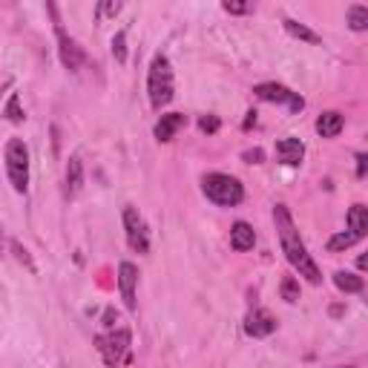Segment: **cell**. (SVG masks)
<instances>
[{"label": "cell", "instance_id": "obj_1", "mask_svg": "<svg viewBox=\"0 0 368 368\" xmlns=\"http://www.w3.org/2000/svg\"><path fill=\"white\" fill-rule=\"evenodd\" d=\"M274 222H277V234H279V245H282V254L285 259L290 262V268L297 270L299 277H305L311 285H322V274L317 262L308 254V247L299 236V230L294 225V216H290V210L285 204H277L274 207Z\"/></svg>", "mask_w": 368, "mask_h": 368}, {"label": "cell", "instance_id": "obj_2", "mask_svg": "<svg viewBox=\"0 0 368 368\" xmlns=\"http://www.w3.org/2000/svg\"><path fill=\"white\" fill-rule=\"evenodd\" d=\"M147 95H150V107L161 112L173 95H176V81H173V67L170 58L164 52H156L150 61V72H147Z\"/></svg>", "mask_w": 368, "mask_h": 368}, {"label": "cell", "instance_id": "obj_3", "mask_svg": "<svg viewBox=\"0 0 368 368\" xmlns=\"http://www.w3.org/2000/svg\"><path fill=\"white\" fill-rule=\"evenodd\" d=\"M202 190L207 202H213L216 207H236L245 199V187L236 176H227V173H207L202 179Z\"/></svg>", "mask_w": 368, "mask_h": 368}, {"label": "cell", "instance_id": "obj_4", "mask_svg": "<svg viewBox=\"0 0 368 368\" xmlns=\"http://www.w3.org/2000/svg\"><path fill=\"white\" fill-rule=\"evenodd\" d=\"M130 345H132L130 328H109V334L95 337V348L101 351V357L109 368H119L121 362L130 360Z\"/></svg>", "mask_w": 368, "mask_h": 368}, {"label": "cell", "instance_id": "obj_5", "mask_svg": "<svg viewBox=\"0 0 368 368\" xmlns=\"http://www.w3.org/2000/svg\"><path fill=\"white\" fill-rule=\"evenodd\" d=\"M6 176L15 193H26L29 187V147L24 139H9L6 144Z\"/></svg>", "mask_w": 368, "mask_h": 368}, {"label": "cell", "instance_id": "obj_6", "mask_svg": "<svg viewBox=\"0 0 368 368\" xmlns=\"http://www.w3.org/2000/svg\"><path fill=\"white\" fill-rule=\"evenodd\" d=\"M49 12H52V17H55V37H58V58H61V64H64V69H69V72H78L81 67H84V61H87V55H84V49L78 46V41L75 37H69L67 35V29L61 26V21H58V9L49 3L46 6Z\"/></svg>", "mask_w": 368, "mask_h": 368}, {"label": "cell", "instance_id": "obj_7", "mask_svg": "<svg viewBox=\"0 0 368 368\" xmlns=\"http://www.w3.org/2000/svg\"><path fill=\"white\" fill-rule=\"evenodd\" d=\"M254 95H256V98H262V101H270V104H285L290 112H302L305 109V98H302V95L294 92V89H288L285 84H277V81L256 84Z\"/></svg>", "mask_w": 368, "mask_h": 368}, {"label": "cell", "instance_id": "obj_8", "mask_svg": "<svg viewBox=\"0 0 368 368\" xmlns=\"http://www.w3.org/2000/svg\"><path fill=\"white\" fill-rule=\"evenodd\" d=\"M121 219H124L127 245L135 250V254H150V234H147V225L141 219V213L135 210L132 204H127L124 213H121Z\"/></svg>", "mask_w": 368, "mask_h": 368}, {"label": "cell", "instance_id": "obj_9", "mask_svg": "<svg viewBox=\"0 0 368 368\" xmlns=\"http://www.w3.org/2000/svg\"><path fill=\"white\" fill-rule=\"evenodd\" d=\"M277 331V317L265 311V308H254L247 317H245V334L254 337V340H262V337H270Z\"/></svg>", "mask_w": 368, "mask_h": 368}, {"label": "cell", "instance_id": "obj_10", "mask_svg": "<svg viewBox=\"0 0 368 368\" xmlns=\"http://www.w3.org/2000/svg\"><path fill=\"white\" fill-rule=\"evenodd\" d=\"M119 288H121V299L130 311H135V288H139V268L132 262L119 265Z\"/></svg>", "mask_w": 368, "mask_h": 368}, {"label": "cell", "instance_id": "obj_11", "mask_svg": "<svg viewBox=\"0 0 368 368\" xmlns=\"http://www.w3.org/2000/svg\"><path fill=\"white\" fill-rule=\"evenodd\" d=\"M187 127V115L184 112H167V115H161V119L156 121V130H152V132H156V139L159 141H173V139H176V132L179 130H184Z\"/></svg>", "mask_w": 368, "mask_h": 368}, {"label": "cell", "instance_id": "obj_12", "mask_svg": "<svg viewBox=\"0 0 368 368\" xmlns=\"http://www.w3.org/2000/svg\"><path fill=\"white\" fill-rule=\"evenodd\" d=\"M277 159L285 164V167H299L302 159H305V144L299 139H279L277 141Z\"/></svg>", "mask_w": 368, "mask_h": 368}, {"label": "cell", "instance_id": "obj_13", "mask_svg": "<svg viewBox=\"0 0 368 368\" xmlns=\"http://www.w3.org/2000/svg\"><path fill=\"white\" fill-rule=\"evenodd\" d=\"M254 245H256L254 227L247 222H234V227H230V247H234L236 254H247V250H254Z\"/></svg>", "mask_w": 368, "mask_h": 368}, {"label": "cell", "instance_id": "obj_14", "mask_svg": "<svg viewBox=\"0 0 368 368\" xmlns=\"http://www.w3.org/2000/svg\"><path fill=\"white\" fill-rule=\"evenodd\" d=\"M84 190V161L81 156H72L67 164V199H75Z\"/></svg>", "mask_w": 368, "mask_h": 368}, {"label": "cell", "instance_id": "obj_15", "mask_svg": "<svg viewBox=\"0 0 368 368\" xmlns=\"http://www.w3.org/2000/svg\"><path fill=\"white\" fill-rule=\"evenodd\" d=\"M342 127H345V119L337 109H328L317 119V132L322 135V139H337V135L342 132Z\"/></svg>", "mask_w": 368, "mask_h": 368}, {"label": "cell", "instance_id": "obj_16", "mask_svg": "<svg viewBox=\"0 0 368 368\" xmlns=\"http://www.w3.org/2000/svg\"><path fill=\"white\" fill-rule=\"evenodd\" d=\"M348 230L362 239L368 234V207L365 204H351V210H348Z\"/></svg>", "mask_w": 368, "mask_h": 368}, {"label": "cell", "instance_id": "obj_17", "mask_svg": "<svg viewBox=\"0 0 368 368\" xmlns=\"http://www.w3.org/2000/svg\"><path fill=\"white\" fill-rule=\"evenodd\" d=\"M282 26H285V32H288V35L299 37V41H305V44H322V37H319L314 29H308L305 24H299V21H290V17H285Z\"/></svg>", "mask_w": 368, "mask_h": 368}, {"label": "cell", "instance_id": "obj_18", "mask_svg": "<svg viewBox=\"0 0 368 368\" xmlns=\"http://www.w3.org/2000/svg\"><path fill=\"white\" fill-rule=\"evenodd\" d=\"M334 285H337L340 290H345V294H360V290L365 288L362 277L348 274V270H337V274H334Z\"/></svg>", "mask_w": 368, "mask_h": 368}, {"label": "cell", "instance_id": "obj_19", "mask_svg": "<svg viewBox=\"0 0 368 368\" xmlns=\"http://www.w3.org/2000/svg\"><path fill=\"white\" fill-rule=\"evenodd\" d=\"M360 239L351 234V230H340V234H334L331 239H328V250L331 254H342V250H348V247H354Z\"/></svg>", "mask_w": 368, "mask_h": 368}, {"label": "cell", "instance_id": "obj_20", "mask_svg": "<svg viewBox=\"0 0 368 368\" xmlns=\"http://www.w3.org/2000/svg\"><path fill=\"white\" fill-rule=\"evenodd\" d=\"M348 26L354 32H365L368 29V6H362V3L348 6Z\"/></svg>", "mask_w": 368, "mask_h": 368}, {"label": "cell", "instance_id": "obj_21", "mask_svg": "<svg viewBox=\"0 0 368 368\" xmlns=\"http://www.w3.org/2000/svg\"><path fill=\"white\" fill-rule=\"evenodd\" d=\"M279 294H282V299H285L288 305L299 302V282H297L294 277H282V282H279Z\"/></svg>", "mask_w": 368, "mask_h": 368}, {"label": "cell", "instance_id": "obj_22", "mask_svg": "<svg viewBox=\"0 0 368 368\" xmlns=\"http://www.w3.org/2000/svg\"><path fill=\"white\" fill-rule=\"evenodd\" d=\"M3 115L12 121V124H24V119H26V112L21 109V98H17V92H12L9 95V101H6V109H3Z\"/></svg>", "mask_w": 368, "mask_h": 368}, {"label": "cell", "instance_id": "obj_23", "mask_svg": "<svg viewBox=\"0 0 368 368\" xmlns=\"http://www.w3.org/2000/svg\"><path fill=\"white\" fill-rule=\"evenodd\" d=\"M112 55H115V61H119V64H127V32H115Z\"/></svg>", "mask_w": 368, "mask_h": 368}, {"label": "cell", "instance_id": "obj_24", "mask_svg": "<svg viewBox=\"0 0 368 368\" xmlns=\"http://www.w3.org/2000/svg\"><path fill=\"white\" fill-rule=\"evenodd\" d=\"M9 245H12V254L17 256V262H24V265H26V270H32V274H35V262H32V256H29V250H26L21 242H17V239H12Z\"/></svg>", "mask_w": 368, "mask_h": 368}, {"label": "cell", "instance_id": "obj_25", "mask_svg": "<svg viewBox=\"0 0 368 368\" xmlns=\"http://www.w3.org/2000/svg\"><path fill=\"white\" fill-rule=\"evenodd\" d=\"M222 9L227 15H250V12H254V6H250V3H236V0H225Z\"/></svg>", "mask_w": 368, "mask_h": 368}, {"label": "cell", "instance_id": "obj_26", "mask_svg": "<svg viewBox=\"0 0 368 368\" xmlns=\"http://www.w3.org/2000/svg\"><path fill=\"white\" fill-rule=\"evenodd\" d=\"M219 127H222V121L216 119V115H204V119H199V130H202V132H207V135L219 132Z\"/></svg>", "mask_w": 368, "mask_h": 368}, {"label": "cell", "instance_id": "obj_27", "mask_svg": "<svg viewBox=\"0 0 368 368\" xmlns=\"http://www.w3.org/2000/svg\"><path fill=\"white\" fill-rule=\"evenodd\" d=\"M242 159H245L247 164H262V161H265V152H262L259 147H254V150H245Z\"/></svg>", "mask_w": 368, "mask_h": 368}, {"label": "cell", "instance_id": "obj_28", "mask_svg": "<svg viewBox=\"0 0 368 368\" xmlns=\"http://www.w3.org/2000/svg\"><path fill=\"white\" fill-rule=\"evenodd\" d=\"M121 12V3L115 0V3H98V17H104V15H109V17H115Z\"/></svg>", "mask_w": 368, "mask_h": 368}, {"label": "cell", "instance_id": "obj_29", "mask_svg": "<svg viewBox=\"0 0 368 368\" xmlns=\"http://www.w3.org/2000/svg\"><path fill=\"white\" fill-rule=\"evenodd\" d=\"M365 167H368V156L357 152V179H365Z\"/></svg>", "mask_w": 368, "mask_h": 368}, {"label": "cell", "instance_id": "obj_30", "mask_svg": "<svg viewBox=\"0 0 368 368\" xmlns=\"http://www.w3.org/2000/svg\"><path fill=\"white\" fill-rule=\"evenodd\" d=\"M254 124H256V109H250V112H247V119H245V124H242V127H245V130H250V127H254Z\"/></svg>", "mask_w": 368, "mask_h": 368}, {"label": "cell", "instance_id": "obj_31", "mask_svg": "<svg viewBox=\"0 0 368 368\" xmlns=\"http://www.w3.org/2000/svg\"><path fill=\"white\" fill-rule=\"evenodd\" d=\"M112 319H115V317H112V308H107V314H104V325H107V328H112V325H115Z\"/></svg>", "mask_w": 368, "mask_h": 368}, {"label": "cell", "instance_id": "obj_32", "mask_svg": "<svg viewBox=\"0 0 368 368\" xmlns=\"http://www.w3.org/2000/svg\"><path fill=\"white\" fill-rule=\"evenodd\" d=\"M9 87H12V81H6L3 87H0V95H3V89H9Z\"/></svg>", "mask_w": 368, "mask_h": 368}, {"label": "cell", "instance_id": "obj_33", "mask_svg": "<svg viewBox=\"0 0 368 368\" xmlns=\"http://www.w3.org/2000/svg\"><path fill=\"white\" fill-rule=\"evenodd\" d=\"M0 245H3V230H0Z\"/></svg>", "mask_w": 368, "mask_h": 368}, {"label": "cell", "instance_id": "obj_34", "mask_svg": "<svg viewBox=\"0 0 368 368\" xmlns=\"http://www.w3.org/2000/svg\"><path fill=\"white\" fill-rule=\"evenodd\" d=\"M337 368H354V365H337Z\"/></svg>", "mask_w": 368, "mask_h": 368}]
</instances>
